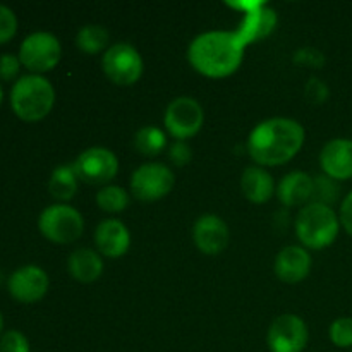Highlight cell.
Instances as JSON below:
<instances>
[{
    "label": "cell",
    "instance_id": "cell-4",
    "mask_svg": "<svg viewBox=\"0 0 352 352\" xmlns=\"http://www.w3.org/2000/svg\"><path fill=\"white\" fill-rule=\"evenodd\" d=\"M340 219L332 206L308 203L296 217V236L309 250L322 251L337 239Z\"/></svg>",
    "mask_w": 352,
    "mask_h": 352
},
{
    "label": "cell",
    "instance_id": "cell-13",
    "mask_svg": "<svg viewBox=\"0 0 352 352\" xmlns=\"http://www.w3.org/2000/svg\"><path fill=\"white\" fill-rule=\"evenodd\" d=\"M192 239L201 253L213 256L222 253L229 246V227L220 217L201 215L192 227Z\"/></svg>",
    "mask_w": 352,
    "mask_h": 352
},
{
    "label": "cell",
    "instance_id": "cell-33",
    "mask_svg": "<svg viewBox=\"0 0 352 352\" xmlns=\"http://www.w3.org/2000/svg\"><path fill=\"white\" fill-rule=\"evenodd\" d=\"M339 219H340V226H342L344 230H346V232L352 237V191L342 199Z\"/></svg>",
    "mask_w": 352,
    "mask_h": 352
},
{
    "label": "cell",
    "instance_id": "cell-21",
    "mask_svg": "<svg viewBox=\"0 0 352 352\" xmlns=\"http://www.w3.org/2000/svg\"><path fill=\"white\" fill-rule=\"evenodd\" d=\"M48 191L58 201H69V199L74 198L76 191H78V175H76L72 164L58 165L52 172Z\"/></svg>",
    "mask_w": 352,
    "mask_h": 352
},
{
    "label": "cell",
    "instance_id": "cell-31",
    "mask_svg": "<svg viewBox=\"0 0 352 352\" xmlns=\"http://www.w3.org/2000/svg\"><path fill=\"white\" fill-rule=\"evenodd\" d=\"M21 60L14 54L0 55V79L2 81H12L19 74Z\"/></svg>",
    "mask_w": 352,
    "mask_h": 352
},
{
    "label": "cell",
    "instance_id": "cell-14",
    "mask_svg": "<svg viewBox=\"0 0 352 352\" xmlns=\"http://www.w3.org/2000/svg\"><path fill=\"white\" fill-rule=\"evenodd\" d=\"M320 165L323 174L333 181L352 179V140L336 138L329 141L320 153Z\"/></svg>",
    "mask_w": 352,
    "mask_h": 352
},
{
    "label": "cell",
    "instance_id": "cell-26",
    "mask_svg": "<svg viewBox=\"0 0 352 352\" xmlns=\"http://www.w3.org/2000/svg\"><path fill=\"white\" fill-rule=\"evenodd\" d=\"M329 336L333 346L342 347V349L352 347V318H349V316L337 318L330 325Z\"/></svg>",
    "mask_w": 352,
    "mask_h": 352
},
{
    "label": "cell",
    "instance_id": "cell-9",
    "mask_svg": "<svg viewBox=\"0 0 352 352\" xmlns=\"http://www.w3.org/2000/svg\"><path fill=\"white\" fill-rule=\"evenodd\" d=\"M175 175L164 164H144L131 177V192L140 201H158L174 189Z\"/></svg>",
    "mask_w": 352,
    "mask_h": 352
},
{
    "label": "cell",
    "instance_id": "cell-34",
    "mask_svg": "<svg viewBox=\"0 0 352 352\" xmlns=\"http://www.w3.org/2000/svg\"><path fill=\"white\" fill-rule=\"evenodd\" d=\"M3 333V316H2V311H0V337H2Z\"/></svg>",
    "mask_w": 352,
    "mask_h": 352
},
{
    "label": "cell",
    "instance_id": "cell-11",
    "mask_svg": "<svg viewBox=\"0 0 352 352\" xmlns=\"http://www.w3.org/2000/svg\"><path fill=\"white\" fill-rule=\"evenodd\" d=\"M308 339V327L299 316L282 315L268 329L267 344L270 352H302Z\"/></svg>",
    "mask_w": 352,
    "mask_h": 352
},
{
    "label": "cell",
    "instance_id": "cell-35",
    "mask_svg": "<svg viewBox=\"0 0 352 352\" xmlns=\"http://www.w3.org/2000/svg\"><path fill=\"white\" fill-rule=\"evenodd\" d=\"M3 102V89H2V85H0V105H2Z\"/></svg>",
    "mask_w": 352,
    "mask_h": 352
},
{
    "label": "cell",
    "instance_id": "cell-28",
    "mask_svg": "<svg viewBox=\"0 0 352 352\" xmlns=\"http://www.w3.org/2000/svg\"><path fill=\"white\" fill-rule=\"evenodd\" d=\"M17 33V17L10 7L0 3V45L12 40Z\"/></svg>",
    "mask_w": 352,
    "mask_h": 352
},
{
    "label": "cell",
    "instance_id": "cell-17",
    "mask_svg": "<svg viewBox=\"0 0 352 352\" xmlns=\"http://www.w3.org/2000/svg\"><path fill=\"white\" fill-rule=\"evenodd\" d=\"M95 246L107 258H120L131 246V234L127 227L117 219H107L96 226Z\"/></svg>",
    "mask_w": 352,
    "mask_h": 352
},
{
    "label": "cell",
    "instance_id": "cell-30",
    "mask_svg": "<svg viewBox=\"0 0 352 352\" xmlns=\"http://www.w3.org/2000/svg\"><path fill=\"white\" fill-rule=\"evenodd\" d=\"M294 62L298 65H308V67L320 69L325 64V55L316 48H301L294 54Z\"/></svg>",
    "mask_w": 352,
    "mask_h": 352
},
{
    "label": "cell",
    "instance_id": "cell-5",
    "mask_svg": "<svg viewBox=\"0 0 352 352\" xmlns=\"http://www.w3.org/2000/svg\"><path fill=\"white\" fill-rule=\"evenodd\" d=\"M38 229L41 236L55 244H71L82 236L85 220L82 215L65 203L47 206L38 217Z\"/></svg>",
    "mask_w": 352,
    "mask_h": 352
},
{
    "label": "cell",
    "instance_id": "cell-25",
    "mask_svg": "<svg viewBox=\"0 0 352 352\" xmlns=\"http://www.w3.org/2000/svg\"><path fill=\"white\" fill-rule=\"evenodd\" d=\"M339 186L337 181L327 177L325 174L313 179V196L311 203H322V205L332 206L339 199Z\"/></svg>",
    "mask_w": 352,
    "mask_h": 352
},
{
    "label": "cell",
    "instance_id": "cell-6",
    "mask_svg": "<svg viewBox=\"0 0 352 352\" xmlns=\"http://www.w3.org/2000/svg\"><path fill=\"white\" fill-rule=\"evenodd\" d=\"M21 65L26 67L31 74H43L57 67L62 57L60 41L55 34L47 31H36L28 34L19 47Z\"/></svg>",
    "mask_w": 352,
    "mask_h": 352
},
{
    "label": "cell",
    "instance_id": "cell-18",
    "mask_svg": "<svg viewBox=\"0 0 352 352\" xmlns=\"http://www.w3.org/2000/svg\"><path fill=\"white\" fill-rule=\"evenodd\" d=\"M277 196L284 206H306L311 203L313 177L306 172H291L277 186Z\"/></svg>",
    "mask_w": 352,
    "mask_h": 352
},
{
    "label": "cell",
    "instance_id": "cell-8",
    "mask_svg": "<svg viewBox=\"0 0 352 352\" xmlns=\"http://www.w3.org/2000/svg\"><path fill=\"white\" fill-rule=\"evenodd\" d=\"M205 122L203 107L191 96H179L172 100L164 116L167 133L177 141H186L196 136Z\"/></svg>",
    "mask_w": 352,
    "mask_h": 352
},
{
    "label": "cell",
    "instance_id": "cell-10",
    "mask_svg": "<svg viewBox=\"0 0 352 352\" xmlns=\"http://www.w3.org/2000/svg\"><path fill=\"white\" fill-rule=\"evenodd\" d=\"M76 175L86 184L103 186L116 179L119 172V160L112 150L93 146L82 151L72 164Z\"/></svg>",
    "mask_w": 352,
    "mask_h": 352
},
{
    "label": "cell",
    "instance_id": "cell-3",
    "mask_svg": "<svg viewBox=\"0 0 352 352\" xmlns=\"http://www.w3.org/2000/svg\"><path fill=\"white\" fill-rule=\"evenodd\" d=\"M55 89L45 76H21L10 89L12 112L24 122H38L52 112Z\"/></svg>",
    "mask_w": 352,
    "mask_h": 352
},
{
    "label": "cell",
    "instance_id": "cell-19",
    "mask_svg": "<svg viewBox=\"0 0 352 352\" xmlns=\"http://www.w3.org/2000/svg\"><path fill=\"white\" fill-rule=\"evenodd\" d=\"M67 270L74 280L81 284H91L103 274V260L100 253L89 248H79L69 256Z\"/></svg>",
    "mask_w": 352,
    "mask_h": 352
},
{
    "label": "cell",
    "instance_id": "cell-2",
    "mask_svg": "<svg viewBox=\"0 0 352 352\" xmlns=\"http://www.w3.org/2000/svg\"><path fill=\"white\" fill-rule=\"evenodd\" d=\"M244 48L236 31H206L191 41L188 58L192 69L201 76L229 78L243 64Z\"/></svg>",
    "mask_w": 352,
    "mask_h": 352
},
{
    "label": "cell",
    "instance_id": "cell-16",
    "mask_svg": "<svg viewBox=\"0 0 352 352\" xmlns=\"http://www.w3.org/2000/svg\"><path fill=\"white\" fill-rule=\"evenodd\" d=\"M311 254L306 248L287 246L277 254L274 263L275 275L285 284H298L311 272Z\"/></svg>",
    "mask_w": 352,
    "mask_h": 352
},
{
    "label": "cell",
    "instance_id": "cell-22",
    "mask_svg": "<svg viewBox=\"0 0 352 352\" xmlns=\"http://www.w3.org/2000/svg\"><path fill=\"white\" fill-rule=\"evenodd\" d=\"M109 40L110 34L105 28L98 26V24H88V26L81 28V30L78 31L76 45H78L79 50L85 52V54L95 55L109 47Z\"/></svg>",
    "mask_w": 352,
    "mask_h": 352
},
{
    "label": "cell",
    "instance_id": "cell-1",
    "mask_svg": "<svg viewBox=\"0 0 352 352\" xmlns=\"http://www.w3.org/2000/svg\"><path fill=\"white\" fill-rule=\"evenodd\" d=\"M305 140V127L298 120L274 117L251 131L248 151L260 167H278L291 162L301 151Z\"/></svg>",
    "mask_w": 352,
    "mask_h": 352
},
{
    "label": "cell",
    "instance_id": "cell-29",
    "mask_svg": "<svg viewBox=\"0 0 352 352\" xmlns=\"http://www.w3.org/2000/svg\"><path fill=\"white\" fill-rule=\"evenodd\" d=\"M306 98L311 103H325L330 96L329 86L320 78H311L305 88Z\"/></svg>",
    "mask_w": 352,
    "mask_h": 352
},
{
    "label": "cell",
    "instance_id": "cell-24",
    "mask_svg": "<svg viewBox=\"0 0 352 352\" xmlns=\"http://www.w3.org/2000/svg\"><path fill=\"white\" fill-rule=\"evenodd\" d=\"M96 205L109 213H120L129 206V195L119 186H105L96 192Z\"/></svg>",
    "mask_w": 352,
    "mask_h": 352
},
{
    "label": "cell",
    "instance_id": "cell-27",
    "mask_svg": "<svg viewBox=\"0 0 352 352\" xmlns=\"http://www.w3.org/2000/svg\"><path fill=\"white\" fill-rule=\"evenodd\" d=\"M0 352H31L30 340L19 330H7L0 337Z\"/></svg>",
    "mask_w": 352,
    "mask_h": 352
},
{
    "label": "cell",
    "instance_id": "cell-20",
    "mask_svg": "<svg viewBox=\"0 0 352 352\" xmlns=\"http://www.w3.org/2000/svg\"><path fill=\"white\" fill-rule=\"evenodd\" d=\"M241 189L246 199L256 205H263L274 196L275 184L272 175L260 165H251L244 168L241 177Z\"/></svg>",
    "mask_w": 352,
    "mask_h": 352
},
{
    "label": "cell",
    "instance_id": "cell-12",
    "mask_svg": "<svg viewBox=\"0 0 352 352\" xmlns=\"http://www.w3.org/2000/svg\"><path fill=\"white\" fill-rule=\"evenodd\" d=\"M50 285L47 272L36 265H26L10 274L7 278L9 294L21 305H33L45 298Z\"/></svg>",
    "mask_w": 352,
    "mask_h": 352
},
{
    "label": "cell",
    "instance_id": "cell-15",
    "mask_svg": "<svg viewBox=\"0 0 352 352\" xmlns=\"http://www.w3.org/2000/svg\"><path fill=\"white\" fill-rule=\"evenodd\" d=\"M275 28H277V12L267 7V3L260 2L254 9L244 12L236 34L244 47H248L270 36Z\"/></svg>",
    "mask_w": 352,
    "mask_h": 352
},
{
    "label": "cell",
    "instance_id": "cell-7",
    "mask_svg": "<svg viewBox=\"0 0 352 352\" xmlns=\"http://www.w3.org/2000/svg\"><path fill=\"white\" fill-rule=\"evenodd\" d=\"M143 58L129 43H116L103 54L102 69L117 86H133L143 76Z\"/></svg>",
    "mask_w": 352,
    "mask_h": 352
},
{
    "label": "cell",
    "instance_id": "cell-32",
    "mask_svg": "<svg viewBox=\"0 0 352 352\" xmlns=\"http://www.w3.org/2000/svg\"><path fill=\"white\" fill-rule=\"evenodd\" d=\"M168 157H170L172 164L174 165H177V167H184V165L189 164V160H191L192 157L191 148L186 144V141H175V143L170 146V153H168Z\"/></svg>",
    "mask_w": 352,
    "mask_h": 352
},
{
    "label": "cell",
    "instance_id": "cell-23",
    "mask_svg": "<svg viewBox=\"0 0 352 352\" xmlns=\"http://www.w3.org/2000/svg\"><path fill=\"white\" fill-rule=\"evenodd\" d=\"M167 144V138H165L164 131L158 127H143L134 136V146L140 153L146 155V157H155L160 153Z\"/></svg>",
    "mask_w": 352,
    "mask_h": 352
}]
</instances>
